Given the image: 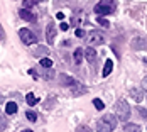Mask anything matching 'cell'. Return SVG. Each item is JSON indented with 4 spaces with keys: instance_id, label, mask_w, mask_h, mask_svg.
<instances>
[{
    "instance_id": "7",
    "label": "cell",
    "mask_w": 147,
    "mask_h": 132,
    "mask_svg": "<svg viewBox=\"0 0 147 132\" xmlns=\"http://www.w3.org/2000/svg\"><path fill=\"white\" fill-rule=\"evenodd\" d=\"M19 15H20V19H24L27 22H34L36 20V14H32L29 9H20L19 10Z\"/></svg>"
},
{
    "instance_id": "21",
    "label": "cell",
    "mask_w": 147,
    "mask_h": 132,
    "mask_svg": "<svg viewBox=\"0 0 147 132\" xmlns=\"http://www.w3.org/2000/svg\"><path fill=\"white\" fill-rule=\"evenodd\" d=\"M5 127H7V120H5V117H3V115L0 114V132L3 131Z\"/></svg>"
},
{
    "instance_id": "25",
    "label": "cell",
    "mask_w": 147,
    "mask_h": 132,
    "mask_svg": "<svg viewBox=\"0 0 147 132\" xmlns=\"http://www.w3.org/2000/svg\"><path fill=\"white\" fill-rule=\"evenodd\" d=\"M5 41V30L2 27V24H0V43H3Z\"/></svg>"
},
{
    "instance_id": "28",
    "label": "cell",
    "mask_w": 147,
    "mask_h": 132,
    "mask_svg": "<svg viewBox=\"0 0 147 132\" xmlns=\"http://www.w3.org/2000/svg\"><path fill=\"white\" fill-rule=\"evenodd\" d=\"M80 22H81V15H78V14H76V15L73 17V24L76 26V24H80Z\"/></svg>"
},
{
    "instance_id": "3",
    "label": "cell",
    "mask_w": 147,
    "mask_h": 132,
    "mask_svg": "<svg viewBox=\"0 0 147 132\" xmlns=\"http://www.w3.org/2000/svg\"><path fill=\"white\" fill-rule=\"evenodd\" d=\"M115 108H117V115L120 120H129V117H130V107H129V103L125 100H118L115 103Z\"/></svg>"
},
{
    "instance_id": "1",
    "label": "cell",
    "mask_w": 147,
    "mask_h": 132,
    "mask_svg": "<svg viewBox=\"0 0 147 132\" xmlns=\"http://www.w3.org/2000/svg\"><path fill=\"white\" fill-rule=\"evenodd\" d=\"M117 127V117L112 114H107L96 120V132H112Z\"/></svg>"
},
{
    "instance_id": "33",
    "label": "cell",
    "mask_w": 147,
    "mask_h": 132,
    "mask_svg": "<svg viewBox=\"0 0 147 132\" xmlns=\"http://www.w3.org/2000/svg\"><path fill=\"white\" fill-rule=\"evenodd\" d=\"M2 100H3V98H2V95H0V102H2Z\"/></svg>"
},
{
    "instance_id": "18",
    "label": "cell",
    "mask_w": 147,
    "mask_h": 132,
    "mask_svg": "<svg viewBox=\"0 0 147 132\" xmlns=\"http://www.w3.org/2000/svg\"><path fill=\"white\" fill-rule=\"evenodd\" d=\"M39 2H42V0H24V9H30L32 5H36Z\"/></svg>"
},
{
    "instance_id": "19",
    "label": "cell",
    "mask_w": 147,
    "mask_h": 132,
    "mask_svg": "<svg viewBox=\"0 0 147 132\" xmlns=\"http://www.w3.org/2000/svg\"><path fill=\"white\" fill-rule=\"evenodd\" d=\"M93 105H95L96 110H103V108H105V105H103V102L100 98H95V100H93Z\"/></svg>"
},
{
    "instance_id": "17",
    "label": "cell",
    "mask_w": 147,
    "mask_h": 132,
    "mask_svg": "<svg viewBox=\"0 0 147 132\" xmlns=\"http://www.w3.org/2000/svg\"><path fill=\"white\" fill-rule=\"evenodd\" d=\"M41 66L42 68H53V61L49 58H42L41 59Z\"/></svg>"
},
{
    "instance_id": "20",
    "label": "cell",
    "mask_w": 147,
    "mask_h": 132,
    "mask_svg": "<svg viewBox=\"0 0 147 132\" xmlns=\"http://www.w3.org/2000/svg\"><path fill=\"white\" fill-rule=\"evenodd\" d=\"M26 98H27V103H29L30 107H32V105H36V102H37V98L34 97V93H27V97H26Z\"/></svg>"
},
{
    "instance_id": "31",
    "label": "cell",
    "mask_w": 147,
    "mask_h": 132,
    "mask_svg": "<svg viewBox=\"0 0 147 132\" xmlns=\"http://www.w3.org/2000/svg\"><path fill=\"white\" fill-rule=\"evenodd\" d=\"M142 87H144V90H147V78L142 80Z\"/></svg>"
},
{
    "instance_id": "24",
    "label": "cell",
    "mask_w": 147,
    "mask_h": 132,
    "mask_svg": "<svg viewBox=\"0 0 147 132\" xmlns=\"http://www.w3.org/2000/svg\"><path fill=\"white\" fill-rule=\"evenodd\" d=\"M76 132H91V129L86 127V125H80V127L76 129Z\"/></svg>"
},
{
    "instance_id": "11",
    "label": "cell",
    "mask_w": 147,
    "mask_h": 132,
    "mask_svg": "<svg viewBox=\"0 0 147 132\" xmlns=\"http://www.w3.org/2000/svg\"><path fill=\"white\" fill-rule=\"evenodd\" d=\"M132 46L135 47V49L147 47V41H146V39H142V37H137V39H134V41H132Z\"/></svg>"
},
{
    "instance_id": "27",
    "label": "cell",
    "mask_w": 147,
    "mask_h": 132,
    "mask_svg": "<svg viewBox=\"0 0 147 132\" xmlns=\"http://www.w3.org/2000/svg\"><path fill=\"white\" fill-rule=\"evenodd\" d=\"M46 53H47V49H46V47H41V46H39V47H37V51H36V54H37V56H39V54H46Z\"/></svg>"
},
{
    "instance_id": "22",
    "label": "cell",
    "mask_w": 147,
    "mask_h": 132,
    "mask_svg": "<svg viewBox=\"0 0 147 132\" xmlns=\"http://www.w3.org/2000/svg\"><path fill=\"white\" fill-rule=\"evenodd\" d=\"M98 24L103 26V27H108V26H110V22H108L107 19H103V17H98Z\"/></svg>"
},
{
    "instance_id": "23",
    "label": "cell",
    "mask_w": 147,
    "mask_h": 132,
    "mask_svg": "<svg viewBox=\"0 0 147 132\" xmlns=\"http://www.w3.org/2000/svg\"><path fill=\"white\" fill-rule=\"evenodd\" d=\"M26 117L29 118L30 122H36V118H37V115H36L34 112H27V114H26Z\"/></svg>"
},
{
    "instance_id": "2",
    "label": "cell",
    "mask_w": 147,
    "mask_h": 132,
    "mask_svg": "<svg viewBox=\"0 0 147 132\" xmlns=\"http://www.w3.org/2000/svg\"><path fill=\"white\" fill-rule=\"evenodd\" d=\"M115 7H117L115 0H102L95 5V12L102 17V15H108L112 12H115Z\"/></svg>"
},
{
    "instance_id": "6",
    "label": "cell",
    "mask_w": 147,
    "mask_h": 132,
    "mask_svg": "<svg viewBox=\"0 0 147 132\" xmlns=\"http://www.w3.org/2000/svg\"><path fill=\"white\" fill-rule=\"evenodd\" d=\"M54 36H56V27H54V24H49L46 27V41H47V44H53Z\"/></svg>"
},
{
    "instance_id": "32",
    "label": "cell",
    "mask_w": 147,
    "mask_h": 132,
    "mask_svg": "<svg viewBox=\"0 0 147 132\" xmlns=\"http://www.w3.org/2000/svg\"><path fill=\"white\" fill-rule=\"evenodd\" d=\"M22 132H32V131H30V129H26V131H22Z\"/></svg>"
},
{
    "instance_id": "4",
    "label": "cell",
    "mask_w": 147,
    "mask_h": 132,
    "mask_svg": "<svg viewBox=\"0 0 147 132\" xmlns=\"http://www.w3.org/2000/svg\"><path fill=\"white\" fill-rule=\"evenodd\" d=\"M90 43V46L93 47V46H100V44L105 43V36H103V32L100 30H91L88 34V39H86Z\"/></svg>"
},
{
    "instance_id": "13",
    "label": "cell",
    "mask_w": 147,
    "mask_h": 132,
    "mask_svg": "<svg viewBox=\"0 0 147 132\" xmlns=\"http://www.w3.org/2000/svg\"><path fill=\"white\" fill-rule=\"evenodd\" d=\"M112 68H113V61H112V59H107V63H105V68H103V76H105V78L112 73Z\"/></svg>"
},
{
    "instance_id": "15",
    "label": "cell",
    "mask_w": 147,
    "mask_h": 132,
    "mask_svg": "<svg viewBox=\"0 0 147 132\" xmlns=\"http://www.w3.org/2000/svg\"><path fill=\"white\" fill-rule=\"evenodd\" d=\"M130 95H132V98L135 100V102H142V98H144L142 91H140V90H137V88H134L132 91H130Z\"/></svg>"
},
{
    "instance_id": "8",
    "label": "cell",
    "mask_w": 147,
    "mask_h": 132,
    "mask_svg": "<svg viewBox=\"0 0 147 132\" xmlns=\"http://www.w3.org/2000/svg\"><path fill=\"white\" fill-rule=\"evenodd\" d=\"M69 88H71V91H73V95H85V93H86V88L83 87L81 83H78L76 80H74V83H73V85H71Z\"/></svg>"
},
{
    "instance_id": "9",
    "label": "cell",
    "mask_w": 147,
    "mask_h": 132,
    "mask_svg": "<svg viewBox=\"0 0 147 132\" xmlns=\"http://www.w3.org/2000/svg\"><path fill=\"white\" fill-rule=\"evenodd\" d=\"M85 58H86V61H88L90 64H93V63L96 61V51H95L91 46H90L88 49L85 51Z\"/></svg>"
},
{
    "instance_id": "5",
    "label": "cell",
    "mask_w": 147,
    "mask_h": 132,
    "mask_svg": "<svg viewBox=\"0 0 147 132\" xmlns=\"http://www.w3.org/2000/svg\"><path fill=\"white\" fill-rule=\"evenodd\" d=\"M19 37H20V41L26 46H30V44L36 43V34L29 29H20L19 30Z\"/></svg>"
},
{
    "instance_id": "29",
    "label": "cell",
    "mask_w": 147,
    "mask_h": 132,
    "mask_svg": "<svg viewBox=\"0 0 147 132\" xmlns=\"http://www.w3.org/2000/svg\"><path fill=\"white\" fill-rule=\"evenodd\" d=\"M59 27H61V30H68V29H69V24L63 22V24H59Z\"/></svg>"
},
{
    "instance_id": "14",
    "label": "cell",
    "mask_w": 147,
    "mask_h": 132,
    "mask_svg": "<svg viewBox=\"0 0 147 132\" xmlns=\"http://www.w3.org/2000/svg\"><path fill=\"white\" fill-rule=\"evenodd\" d=\"M5 112H7L9 115L15 114V112H17V103H15V102H9L7 105H5Z\"/></svg>"
},
{
    "instance_id": "12",
    "label": "cell",
    "mask_w": 147,
    "mask_h": 132,
    "mask_svg": "<svg viewBox=\"0 0 147 132\" xmlns=\"http://www.w3.org/2000/svg\"><path fill=\"white\" fill-rule=\"evenodd\" d=\"M83 56H85V51L78 47V49H76V51H74V53H73L74 63H76V64H80V63H81V59H83Z\"/></svg>"
},
{
    "instance_id": "10",
    "label": "cell",
    "mask_w": 147,
    "mask_h": 132,
    "mask_svg": "<svg viewBox=\"0 0 147 132\" xmlns=\"http://www.w3.org/2000/svg\"><path fill=\"white\" fill-rule=\"evenodd\" d=\"M59 83L63 85V87H71L74 83V80L71 78V76H66V74H61L59 76Z\"/></svg>"
},
{
    "instance_id": "30",
    "label": "cell",
    "mask_w": 147,
    "mask_h": 132,
    "mask_svg": "<svg viewBox=\"0 0 147 132\" xmlns=\"http://www.w3.org/2000/svg\"><path fill=\"white\" fill-rule=\"evenodd\" d=\"M56 17H58L59 20H63V19H64V14H63V12H58V15H56Z\"/></svg>"
},
{
    "instance_id": "26",
    "label": "cell",
    "mask_w": 147,
    "mask_h": 132,
    "mask_svg": "<svg viewBox=\"0 0 147 132\" xmlns=\"http://www.w3.org/2000/svg\"><path fill=\"white\" fill-rule=\"evenodd\" d=\"M85 36H86V34H85V30L83 29H80V27L76 29V37H85Z\"/></svg>"
},
{
    "instance_id": "16",
    "label": "cell",
    "mask_w": 147,
    "mask_h": 132,
    "mask_svg": "<svg viewBox=\"0 0 147 132\" xmlns=\"http://www.w3.org/2000/svg\"><path fill=\"white\" fill-rule=\"evenodd\" d=\"M125 132H140V127H139L137 124H129V125L125 127Z\"/></svg>"
},
{
    "instance_id": "34",
    "label": "cell",
    "mask_w": 147,
    "mask_h": 132,
    "mask_svg": "<svg viewBox=\"0 0 147 132\" xmlns=\"http://www.w3.org/2000/svg\"><path fill=\"white\" fill-rule=\"evenodd\" d=\"M144 61H146V63H147V58H146V59H144Z\"/></svg>"
}]
</instances>
